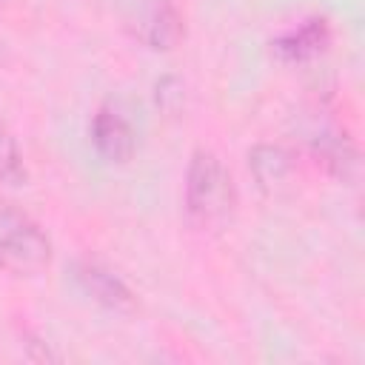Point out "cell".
Listing matches in <instances>:
<instances>
[{"label":"cell","mask_w":365,"mask_h":365,"mask_svg":"<svg viewBox=\"0 0 365 365\" xmlns=\"http://www.w3.org/2000/svg\"><path fill=\"white\" fill-rule=\"evenodd\" d=\"M185 208L200 228H220L231 220L237 208V188L217 154L194 151L185 174Z\"/></svg>","instance_id":"obj_1"},{"label":"cell","mask_w":365,"mask_h":365,"mask_svg":"<svg viewBox=\"0 0 365 365\" xmlns=\"http://www.w3.org/2000/svg\"><path fill=\"white\" fill-rule=\"evenodd\" d=\"M51 259V242L46 231L20 208L0 205V268L31 277Z\"/></svg>","instance_id":"obj_2"},{"label":"cell","mask_w":365,"mask_h":365,"mask_svg":"<svg viewBox=\"0 0 365 365\" xmlns=\"http://www.w3.org/2000/svg\"><path fill=\"white\" fill-rule=\"evenodd\" d=\"M123 17L128 31L148 48L168 51L182 40V14L171 0H128Z\"/></svg>","instance_id":"obj_3"},{"label":"cell","mask_w":365,"mask_h":365,"mask_svg":"<svg viewBox=\"0 0 365 365\" xmlns=\"http://www.w3.org/2000/svg\"><path fill=\"white\" fill-rule=\"evenodd\" d=\"M74 279H77L80 291L88 299H94L97 305H103L108 311H120L123 314V311H134V305H137V299L128 291V285L120 277H114L108 268L97 265V262H77L74 265Z\"/></svg>","instance_id":"obj_4"},{"label":"cell","mask_w":365,"mask_h":365,"mask_svg":"<svg viewBox=\"0 0 365 365\" xmlns=\"http://www.w3.org/2000/svg\"><path fill=\"white\" fill-rule=\"evenodd\" d=\"M91 143L97 154L108 163H125L137 145L134 128L128 125V120L108 106H103L91 120Z\"/></svg>","instance_id":"obj_5"},{"label":"cell","mask_w":365,"mask_h":365,"mask_svg":"<svg viewBox=\"0 0 365 365\" xmlns=\"http://www.w3.org/2000/svg\"><path fill=\"white\" fill-rule=\"evenodd\" d=\"M251 171L259 182V188L265 191H279L282 185H288V180L297 171V160L291 151H285L282 145H257L248 154Z\"/></svg>","instance_id":"obj_6"},{"label":"cell","mask_w":365,"mask_h":365,"mask_svg":"<svg viewBox=\"0 0 365 365\" xmlns=\"http://www.w3.org/2000/svg\"><path fill=\"white\" fill-rule=\"evenodd\" d=\"M331 40V31H328V23L325 20H308L302 23L299 29L288 31L285 37H279L274 43V51L282 57V60H291V63H299V60H308L314 54H319Z\"/></svg>","instance_id":"obj_7"},{"label":"cell","mask_w":365,"mask_h":365,"mask_svg":"<svg viewBox=\"0 0 365 365\" xmlns=\"http://www.w3.org/2000/svg\"><path fill=\"white\" fill-rule=\"evenodd\" d=\"M0 180L11 182V185H20L26 180V168H23L20 151H17L14 140L3 128H0Z\"/></svg>","instance_id":"obj_8"},{"label":"cell","mask_w":365,"mask_h":365,"mask_svg":"<svg viewBox=\"0 0 365 365\" xmlns=\"http://www.w3.org/2000/svg\"><path fill=\"white\" fill-rule=\"evenodd\" d=\"M0 3H9V0H0Z\"/></svg>","instance_id":"obj_9"}]
</instances>
